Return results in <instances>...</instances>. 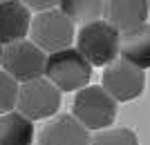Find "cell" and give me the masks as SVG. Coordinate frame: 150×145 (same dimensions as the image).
Returning a JSON list of instances; mask_svg holds the SVG:
<instances>
[{"instance_id":"1","label":"cell","mask_w":150,"mask_h":145,"mask_svg":"<svg viewBox=\"0 0 150 145\" xmlns=\"http://www.w3.org/2000/svg\"><path fill=\"white\" fill-rule=\"evenodd\" d=\"M119 40H121L119 32L101 18L96 22L83 25L79 29L74 49L92 67H108L119 56Z\"/></svg>"},{"instance_id":"9","label":"cell","mask_w":150,"mask_h":145,"mask_svg":"<svg viewBox=\"0 0 150 145\" xmlns=\"http://www.w3.org/2000/svg\"><path fill=\"white\" fill-rule=\"evenodd\" d=\"M105 22L112 25L119 36L146 25L150 16V2L148 0H112L105 2Z\"/></svg>"},{"instance_id":"14","label":"cell","mask_w":150,"mask_h":145,"mask_svg":"<svg viewBox=\"0 0 150 145\" xmlns=\"http://www.w3.org/2000/svg\"><path fill=\"white\" fill-rule=\"evenodd\" d=\"M90 145H139V139L128 127H110L92 136Z\"/></svg>"},{"instance_id":"10","label":"cell","mask_w":150,"mask_h":145,"mask_svg":"<svg viewBox=\"0 0 150 145\" xmlns=\"http://www.w3.org/2000/svg\"><path fill=\"white\" fill-rule=\"evenodd\" d=\"M31 25V13L20 0H2L0 2V45L27 40Z\"/></svg>"},{"instance_id":"13","label":"cell","mask_w":150,"mask_h":145,"mask_svg":"<svg viewBox=\"0 0 150 145\" xmlns=\"http://www.w3.org/2000/svg\"><path fill=\"white\" fill-rule=\"evenodd\" d=\"M58 11L74 27H83L101 20V16L105 13V2H101V0H63V2H58Z\"/></svg>"},{"instance_id":"15","label":"cell","mask_w":150,"mask_h":145,"mask_svg":"<svg viewBox=\"0 0 150 145\" xmlns=\"http://www.w3.org/2000/svg\"><path fill=\"white\" fill-rule=\"evenodd\" d=\"M16 98H18V83L0 69V116L16 109Z\"/></svg>"},{"instance_id":"8","label":"cell","mask_w":150,"mask_h":145,"mask_svg":"<svg viewBox=\"0 0 150 145\" xmlns=\"http://www.w3.org/2000/svg\"><path fill=\"white\" fill-rule=\"evenodd\" d=\"M38 145H90L92 136L72 114H58L38 130Z\"/></svg>"},{"instance_id":"5","label":"cell","mask_w":150,"mask_h":145,"mask_svg":"<svg viewBox=\"0 0 150 145\" xmlns=\"http://www.w3.org/2000/svg\"><path fill=\"white\" fill-rule=\"evenodd\" d=\"M58 107H61V92L45 76L18 85L16 112L29 118L31 123L40 118H54Z\"/></svg>"},{"instance_id":"11","label":"cell","mask_w":150,"mask_h":145,"mask_svg":"<svg viewBox=\"0 0 150 145\" xmlns=\"http://www.w3.org/2000/svg\"><path fill=\"white\" fill-rule=\"evenodd\" d=\"M119 54L125 63L139 69H150V22L123 34L119 40Z\"/></svg>"},{"instance_id":"3","label":"cell","mask_w":150,"mask_h":145,"mask_svg":"<svg viewBox=\"0 0 150 145\" xmlns=\"http://www.w3.org/2000/svg\"><path fill=\"white\" fill-rule=\"evenodd\" d=\"M72 116L88 132L90 130L103 132V130H110V125L117 118V103L105 94L101 85H88L76 92Z\"/></svg>"},{"instance_id":"6","label":"cell","mask_w":150,"mask_h":145,"mask_svg":"<svg viewBox=\"0 0 150 145\" xmlns=\"http://www.w3.org/2000/svg\"><path fill=\"white\" fill-rule=\"evenodd\" d=\"M45 60L47 54H43L31 40H20L2 47L0 67L16 83H29L45 76Z\"/></svg>"},{"instance_id":"12","label":"cell","mask_w":150,"mask_h":145,"mask_svg":"<svg viewBox=\"0 0 150 145\" xmlns=\"http://www.w3.org/2000/svg\"><path fill=\"white\" fill-rule=\"evenodd\" d=\"M34 123L16 109L0 116V145H31Z\"/></svg>"},{"instance_id":"4","label":"cell","mask_w":150,"mask_h":145,"mask_svg":"<svg viewBox=\"0 0 150 145\" xmlns=\"http://www.w3.org/2000/svg\"><path fill=\"white\" fill-rule=\"evenodd\" d=\"M74 38H76V27L58 11V7L31 16L29 40L47 56L72 47Z\"/></svg>"},{"instance_id":"16","label":"cell","mask_w":150,"mask_h":145,"mask_svg":"<svg viewBox=\"0 0 150 145\" xmlns=\"http://www.w3.org/2000/svg\"><path fill=\"white\" fill-rule=\"evenodd\" d=\"M0 63H2V45H0Z\"/></svg>"},{"instance_id":"2","label":"cell","mask_w":150,"mask_h":145,"mask_svg":"<svg viewBox=\"0 0 150 145\" xmlns=\"http://www.w3.org/2000/svg\"><path fill=\"white\" fill-rule=\"evenodd\" d=\"M92 65L74 49L67 47L63 51L50 54L45 60V78L58 89V92H79L88 87L92 78Z\"/></svg>"},{"instance_id":"7","label":"cell","mask_w":150,"mask_h":145,"mask_svg":"<svg viewBox=\"0 0 150 145\" xmlns=\"http://www.w3.org/2000/svg\"><path fill=\"white\" fill-rule=\"evenodd\" d=\"M105 94L114 103H130L146 89V71L125 63L123 58H117L103 71V85Z\"/></svg>"}]
</instances>
